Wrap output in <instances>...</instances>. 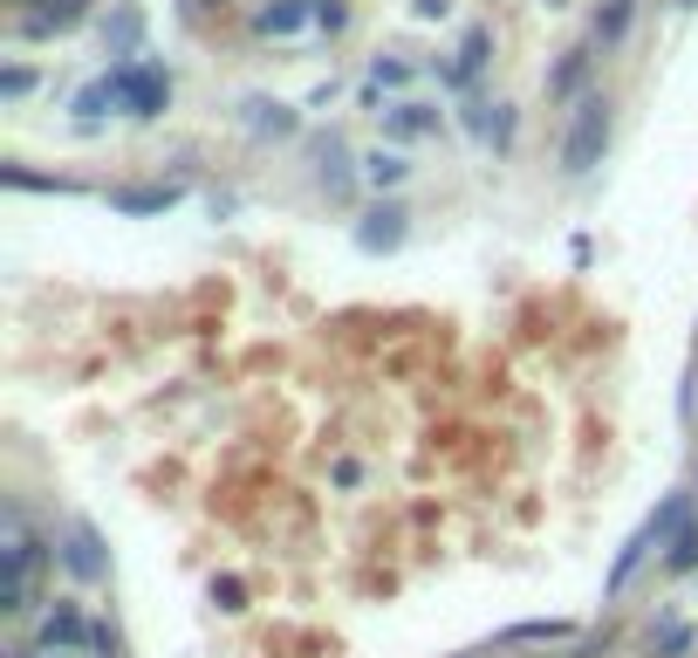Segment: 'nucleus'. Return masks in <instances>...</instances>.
I'll use <instances>...</instances> for the list:
<instances>
[{"label": "nucleus", "mask_w": 698, "mask_h": 658, "mask_svg": "<svg viewBox=\"0 0 698 658\" xmlns=\"http://www.w3.org/2000/svg\"><path fill=\"white\" fill-rule=\"evenodd\" d=\"M90 638H96V624L83 618V603H75V597H56V603H48V611H42L35 651H62V658H75V651H83Z\"/></svg>", "instance_id": "4"}, {"label": "nucleus", "mask_w": 698, "mask_h": 658, "mask_svg": "<svg viewBox=\"0 0 698 658\" xmlns=\"http://www.w3.org/2000/svg\"><path fill=\"white\" fill-rule=\"evenodd\" d=\"M28 90H35V69H21V62L0 69V96H28Z\"/></svg>", "instance_id": "26"}, {"label": "nucleus", "mask_w": 698, "mask_h": 658, "mask_svg": "<svg viewBox=\"0 0 698 658\" xmlns=\"http://www.w3.org/2000/svg\"><path fill=\"white\" fill-rule=\"evenodd\" d=\"M678 8H698V0H678Z\"/></svg>", "instance_id": "31"}, {"label": "nucleus", "mask_w": 698, "mask_h": 658, "mask_svg": "<svg viewBox=\"0 0 698 658\" xmlns=\"http://www.w3.org/2000/svg\"><path fill=\"white\" fill-rule=\"evenodd\" d=\"M404 207L398 199H383L377 213H364V226H356V247H364V255H391V247H404Z\"/></svg>", "instance_id": "6"}, {"label": "nucleus", "mask_w": 698, "mask_h": 658, "mask_svg": "<svg viewBox=\"0 0 698 658\" xmlns=\"http://www.w3.org/2000/svg\"><path fill=\"white\" fill-rule=\"evenodd\" d=\"M62 563H69L75 584H103V576H110V555H103V542H96L90 521H69V528H62Z\"/></svg>", "instance_id": "5"}, {"label": "nucleus", "mask_w": 698, "mask_h": 658, "mask_svg": "<svg viewBox=\"0 0 698 658\" xmlns=\"http://www.w3.org/2000/svg\"><path fill=\"white\" fill-rule=\"evenodd\" d=\"M603 144H610V96H582L576 124H568V138H561V172H568V179L596 172L603 165Z\"/></svg>", "instance_id": "2"}, {"label": "nucleus", "mask_w": 698, "mask_h": 658, "mask_svg": "<svg viewBox=\"0 0 698 658\" xmlns=\"http://www.w3.org/2000/svg\"><path fill=\"white\" fill-rule=\"evenodd\" d=\"M110 83H117V110H131V117H158L171 104V69L165 62H117Z\"/></svg>", "instance_id": "3"}, {"label": "nucleus", "mask_w": 698, "mask_h": 658, "mask_svg": "<svg viewBox=\"0 0 698 658\" xmlns=\"http://www.w3.org/2000/svg\"><path fill=\"white\" fill-rule=\"evenodd\" d=\"M411 14H418V21H446L452 0H411Z\"/></svg>", "instance_id": "28"}, {"label": "nucleus", "mask_w": 698, "mask_h": 658, "mask_svg": "<svg viewBox=\"0 0 698 658\" xmlns=\"http://www.w3.org/2000/svg\"><path fill=\"white\" fill-rule=\"evenodd\" d=\"M486 48H494V35H486V28H465V42H459V62L446 69V83H459V90L473 83V75L486 69Z\"/></svg>", "instance_id": "12"}, {"label": "nucleus", "mask_w": 698, "mask_h": 658, "mask_svg": "<svg viewBox=\"0 0 698 658\" xmlns=\"http://www.w3.org/2000/svg\"><path fill=\"white\" fill-rule=\"evenodd\" d=\"M316 151H322V179H329V192H350V151H343V138L329 131Z\"/></svg>", "instance_id": "17"}, {"label": "nucleus", "mask_w": 698, "mask_h": 658, "mask_svg": "<svg viewBox=\"0 0 698 658\" xmlns=\"http://www.w3.org/2000/svg\"><path fill=\"white\" fill-rule=\"evenodd\" d=\"M110 104H117V83H110V75H96V83H90L83 96H75V117L90 124V117H103V110H110Z\"/></svg>", "instance_id": "22"}, {"label": "nucleus", "mask_w": 698, "mask_h": 658, "mask_svg": "<svg viewBox=\"0 0 698 658\" xmlns=\"http://www.w3.org/2000/svg\"><path fill=\"white\" fill-rule=\"evenodd\" d=\"M691 638H698V631H691L685 618H664V624L651 631V651H658V658H685V651H691Z\"/></svg>", "instance_id": "16"}, {"label": "nucleus", "mask_w": 698, "mask_h": 658, "mask_svg": "<svg viewBox=\"0 0 698 658\" xmlns=\"http://www.w3.org/2000/svg\"><path fill=\"white\" fill-rule=\"evenodd\" d=\"M110 42H117V56L131 62V42H138V14H131V8H123V14L110 21Z\"/></svg>", "instance_id": "25"}, {"label": "nucleus", "mask_w": 698, "mask_h": 658, "mask_svg": "<svg viewBox=\"0 0 698 658\" xmlns=\"http://www.w3.org/2000/svg\"><path fill=\"white\" fill-rule=\"evenodd\" d=\"M240 124H247L253 138H295V131H301V117H295L288 104H268V96H247V104H240Z\"/></svg>", "instance_id": "7"}, {"label": "nucleus", "mask_w": 698, "mask_h": 658, "mask_svg": "<svg viewBox=\"0 0 698 658\" xmlns=\"http://www.w3.org/2000/svg\"><path fill=\"white\" fill-rule=\"evenodd\" d=\"M308 21H316V0H274V8L253 14V28L261 35H295V28H308Z\"/></svg>", "instance_id": "11"}, {"label": "nucleus", "mask_w": 698, "mask_h": 658, "mask_svg": "<svg viewBox=\"0 0 698 658\" xmlns=\"http://www.w3.org/2000/svg\"><path fill=\"white\" fill-rule=\"evenodd\" d=\"M651 549H658V536H651V528H637V536L616 549V563H610V576H603V597H624V584L643 569V555H651Z\"/></svg>", "instance_id": "10"}, {"label": "nucleus", "mask_w": 698, "mask_h": 658, "mask_svg": "<svg viewBox=\"0 0 698 658\" xmlns=\"http://www.w3.org/2000/svg\"><path fill=\"white\" fill-rule=\"evenodd\" d=\"M507 144H513V110L494 117V151H507Z\"/></svg>", "instance_id": "29"}, {"label": "nucleus", "mask_w": 698, "mask_h": 658, "mask_svg": "<svg viewBox=\"0 0 698 658\" xmlns=\"http://www.w3.org/2000/svg\"><path fill=\"white\" fill-rule=\"evenodd\" d=\"M35 576H42V536L28 528V515L8 501V508H0V611H8V618L28 611Z\"/></svg>", "instance_id": "1"}, {"label": "nucleus", "mask_w": 698, "mask_h": 658, "mask_svg": "<svg viewBox=\"0 0 698 658\" xmlns=\"http://www.w3.org/2000/svg\"><path fill=\"white\" fill-rule=\"evenodd\" d=\"M630 14H637V0H603V8H596V42H603V48H610V42H624Z\"/></svg>", "instance_id": "19"}, {"label": "nucleus", "mask_w": 698, "mask_h": 658, "mask_svg": "<svg viewBox=\"0 0 698 658\" xmlns=\"http://www.w3.org/2000/svg\"><path fill=\"white\" fill-rule=\"evenodd\" d=\"M404 83H411V62H398V56H377L364 90H377V96H383V90H404Z\"/></svg>", "instance_id": "21"}, {"label": "nucleus", "mask_w": 698, "mask_h": 658, "mask_svg": "<svg viewBox=\"0 0 698 658\" xmlns=\"http://www.w3.org/2000/svg\"><path fill=\"white\" fill-rule=\"evenodd\" d=\"M664 569H671V576H691V569H698V521H685V536L671 542V555H664Z\"/></svg>", "instance_id": "20"}, {"label": "nucleus", "mask_w": 698, "mask_h": 658, "mask_svg": "<svg viewBox=\"0 0 698 658\" xmlns=\"http://www.w3.org/2000/svg\"><path fill=\"white\" fill-rule=\"evenodd\" d=\"M213 603H220V611H247V590H240V576H213Z\"/></svg>", "instance_id": "24"}, {"label": "nucleus", "mask_w": 698, "mask_h": 658, "mask_svg": "<svg viewBox=\"0 0 698 658\" xmlns=\"http://www.w3.org/2000/svg\"><path fill=\"white\" fill-rule=\"evenodd\" d=\"M383 117V138L391 144H411V138H431L438 131V110L431 104H391V110H377Z\"/></svg>", "instance_id": "8"}, {"label": "nucleus", "mask_w": 698, "mask_h": 658, "mask_svg": "<svg viewBox=\"0 0 698 658\" xmlns=\"http://www.w3.org/2000/svg\"><path fill=\"white\" fill-rule=\"evenodd\" d=\"M343 21H350V8H343V0H316V28H343Z\"/></svg>", "instance_id": "27"}, {"label": "nucleus", "mask_w": 698, "mask_h": 658, "mask_svg": "<svg viewBox=\"0 0 698 658\" xmlns=\"http://www.w3.org/2000/svg\"><path fill=\"white\" fill-rule=\"evenodd\" d=\"M0 179H8L14 192H75L69 179H42V172H28V165H8V172H0Z\"/></svg>", "instance_id": "23"}, {"label": "nucleus", "mask_w": 698, "mask_h": 658, "mask_svg": "<svg viewBox=\"0 0 698 658\" xmlns=\"http://www.w3.org/2000/svg\"><path fill=\"white\" fill-rule=\"evenodd\" d=\"M90 14V0H35V14H21V35H56V28H75Z\"/></svg>", "instance_id": "9"}, {"label": "nucleus", "mask_w": 698, "mask_h": 658, "mask_svg": "<svg viewBox=\"0 0 698 658\" xmlns=\"http://www.w3.org/2000/svg\"><path fill=\"white\" fill-rule=\"evenodd\" d=\"M404 179H411V165L398 158V151H383V144H377L370 158H364V186H377V192H391V186H404Z\"/></svg>", "instance_id": "15"}, {"label": "nucleus", "mask_w": 698, "mask_h": 658, "mask_svg": "<svg viewBox=\"0 0 698 658\" xmlns=\"http://www.w3.org/2000/svg\"><path fill=\"white\" fill-rule=\"evenodd\" d=\"M110 207L117 213H165V207H178V186H123V192H110Z\"/></svg>", "instance_id": "13"}, {"label": "nucleus", "mask_w": 698, "mask_h": 658, "mask_svg": "<svg viewBox=\"0 0 698 658\" xmlns=\"http://www.w3.org/2000/svg\"><path fill=\"white\" fill-rule=\"evenodd\" d=\"M568 638V624L561 618H528V624H513L507 631V645H561Z\"/></svg>", "instance_id": "18"}, {"label": "nucleus", "mask_w": 698, "mask_h": 658, "mask_svg": "<svg viewBox=\"0 0 698 658\" xmlns=\"http://www.w3.org/2000/svg\"><path fill=\"white\" fill-rule=\"evenodd\" d=\"M541 8H568V0H541Z\"/></svg>", "instance_id": "30"}, {"label": "nucleus", "mask_w": 698, "mask_h": 658, "mask_svg": "<svg viewBox=\"0 0 698 658\" xmlns=\"http://www.w3.org/2000/svg\"><path fill=\"white\" fill-rule=\"evenodd\" d=\"M589 62H596V56H589V48H568V56L548 69V96H576L582 83H589Z\"/></svg>", "instance_id": "14"}]
</instances>
